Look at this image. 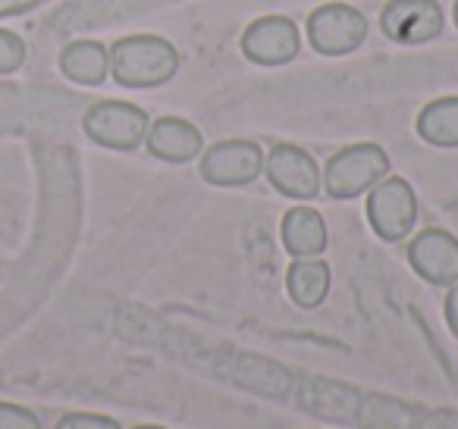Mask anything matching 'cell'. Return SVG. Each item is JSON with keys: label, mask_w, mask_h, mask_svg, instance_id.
Instances as JSON below:
<instances>
[{"label": "cell", "mask_w": 458, "mask_h": 429, "mask_svg": "<svg viewBox=\"0 0 458 429\" xmlns=\"http://www.w3.org/2000/svg\"><path fill=\"white\" fill-rule=\"evenodd\" d=\"M0 429H41V423L32 410L0 401Z\"/></svg>", "instance_id": "17"}, {"label": "cell", "mask_w": 458, "mask_h": 429, "mask_svg": "<svg viewBox=\"0 0 458 429\" xmlns=\"http://www.w3.org/2000/svg\"><path fill=\"white\" fill-rule=\"evenodd\" d=\"M389 170V157L380 145H349L339 154H333L324 170V185L330 198L336 201H352V198L370 191Z\"/></svg>", "instance_id": "2"}, {"label": "cell", "mask_w": 458, "mask_h": 429, "mask_svg": "<svg viewBox=\"0 0 458 429\" xmlns=\"http://www.w3.org/2000/svg\"><path fill=\"white\" fill-rule=\"evenodd\" d=\"M264 151L261 145L249 139H226L216 141L201 157V179L216 189H242L251 185L264 172Z\"/></svg>", "instance_id": "5"}, {"label": "cell", "mask_w": 458, "mask_h": 429, "mask_svg": "<svg viewBox=\"0 0 458 429\" xmlns=\"http://www.w3.org/2000/svg\"><path fill=\"white\" fill-rule=\"evenodd\" d=\"M82 129L101 147L135 151L148 135V114L126 101H101L85 114Z\"/></svg>", "instance_id": "6"}, {"label": "cell", "mask_w": 458, "mask_h": 429, "mask_svg": "<svg viewBox=\"0 0 458 429\" xmlns=\"http://www.w3.org/2000/svg\"><path fill=\"white\" fill-rule=\"evenodd\" d=\"M445 323H449L452 335L458 339V282L452 285V291L445 295Z\"/></svg>", "instance_id": "19"}, {"label": "cell", "mask_w": 458, "mask_h": 429, "mask_svg": "<svg viewBox=\"0 0 458 429\" xmlns=\"http://www.w3.org/2000/svg\"><path fill=\"white\" fill-rule=\"evenodd\" d=\"M22 63H26V45H22V38L7 32V29H0V76L16 72Z\"/></svg>", "instance_id": "16"}, {"label": "cell", "mask_w": 458, "mask_h": 429, "mask_svg": "<svg viewBox=\"0 0 458 429\" xmlns=\"http://www.w3.org/2000/svg\"><path fill=\"white\" fill-rule=\"evenodd\" d=\"M280 239L293 257H318L327 248V223L318 210L293 207L283 216Z\"/></svg>", "instance_id": "12"}, {"label": "cell", "mask_w": 458, "mask_h": 429, "mask_svg": "<svg viewBox=\"0 0 458 429\" xmlns=\"http://www.w3.org/2000/svg\"><path fill=\"white\" fill-rule=\"evenodd\" d=\"M60 70L76 85H101L110 76V51L101 41H72L60 54Z\"/></svg>", "instance_id": "13"}, {"label": "cell", "mask_w": 458, "mask_h": 429, "mask_svg": "<svg viewBox=\"0 0 458 429\" xmlns=\"http://www.w3.org/2000/svg\"><path fill=\"white\" fill-rule=\"evenodd\" d=\"M408 264L424 282L455 285L458 282V239L445 229H424L408 245Z\"/></svg>", "instance_id": "10"}, {"label": "cell", "mask_w": 458, "mask_h": 429, "mask_svg": "<svg viewBox=\"0 0 458 429\" xmlns=\"http://www.w3.org/2000/svg\"><path fill=\"white\" fill-rule=\"evenodd\" d=\"M368 38V20L349 4H324L308 16V45L324 57H345Z\"/></svg>", "instance_id": "3"}, {"label": "cell", "mask_w": 458, "mask_h": 429, "mask_svg": "<svg viewBox=\"0 0 458 429\" xmlns=\"http://www.w3.org/2000/svg\"><path fill=\"white\" fill-rule=\"evenodd\" d=\"M145 145L151 151V157L164 160V164H189L201 154L204 139L189 120H179V116H164L154 126H148Z\"/></svg>", "instance_id": "11"}, {"label": "cell", "mask_w": 458, "mask_h": 429, "mask_svg": "<svg viewBox=\"0 0 458 429\" xmlns=\"http://www.w3.org/2000/svg\"><path fill=\"white\" fill-rule=\"evenodd\" d=\"M452 20H455V29H458V0H455V7H452Z\"/></svg>", "instance_id": "20"}, {"label": "cell", "mask_w": 458, "mask_h": 429, "mask_svg": "<svg viewBox=\"0 0 458 429\" xmlns=\"http://www.w3.org/2000/svg\"><path fill=\"white\" fill-rule=\"evenodd\" d=\"M264 172L280 195L295 198V201H311L320 191L318 160L299 145H276L264 160Z\"/></svg>", "instance_id": "9"}, {"label": "cell", "mask_w": 458, "mask_h": 429, "mask_svg": "<svg viewBox=\"0 0 458 429\" xmlns=\"http://www.w3.org/2000/svg\"><path fill=\"white\" fill-rule=\"evenodd\" d=\"M286 291L299 307H320L330 295V266L314 257H295L286 273Z\"/></svg>", "instance_id": "14"}, {"label": "cell", "mask_w": 458, "mask_h": 429, "mask_svg": "<svg viewBox=\"0 0 458 429\" xmlns=\"http://www.w3.org/2000/svg\"><path fill=\"white\" fill-rule=\"evenodd\" d=\"M368 223L383 241H402L418 223V198L405 179L383 176L368 195Z\"/></svg>", "instance_id": "4"}, {"label": "cell", "mask_w": 458, "mask_h": 429, "mask_svg": "<svg viewBox=\"0 0 458 429\" xmlns=\"http://www.w3.org/2000/svg\"><path fill=\"white\" fill-rule=\"evenodd\" d=\"M57 429H120V423L101 414H66Z\"/></svg>", "instance_id": "18"}, {"label": "cell", "mask_w": 458, "mask_h": 429, "mask_svg": "<svg viewBox=\"0 0 458 429\" xmlns=\"http://www.w3.org/2000/svg\"><path fill=\"white\" fill-rule=\"evenodd\" d=\"M299 26L286 16H261L242 32V54L255 66H286L299 57Z\"/></svg>", "instance_id": "8"}, {"label": "cell", "mask_w": 458, "mask_h": 429, "mask_svg": "<svg viewBox=\"0 0 458 429\" xmlns=\"http://www.w3.org/2000/svg\"><path fill=\"white\" fill-rule=\"evenodd\" d=\"M443 7L437 0H389L380 13V29L395 45H430L443 35Z\"/></svg>", "instance_id": "7"}, {"label": "cell", "mask_w": 458, "mask_h": 429, "mask_svg": "<svg viewBox=\"0 0 458 429\" xmlns=\"http://www.w3.org/2000/svg\"><path fill=\"white\" fill-rule=\"evenodd\" d=\"M135 429H160V426H135Z\"/></svg>", "instance_id": "21"}, {"label": "cell", "mask_w": 458, "mask_h": 429, "mask_svg": "<svg viewBox=\"0 0 458 429\" xmlns=\"http://www.w3.org/2000/svg\"><path fill=\"white\" fill-rule=\"evenodd\" d=\"M418 135L427 145L458 147V97H437L418 114L414 122Z\"/></svg>", "instance_id": "15"}, {"label": "cell", "mask_w": 458, "mask_h": 429, "mask_svg": "<svg viewBox=\"0 0 458 429\" xmlns=\"http://www.w3.org/2000/svg\"><path fill=\"white\" fill-rule=\"evenodd\" d=\"M179 72V51L160 35H129L110 47V76L123 88H157Z\"/></svg>", "instance_id": "1"}]
</instances>
